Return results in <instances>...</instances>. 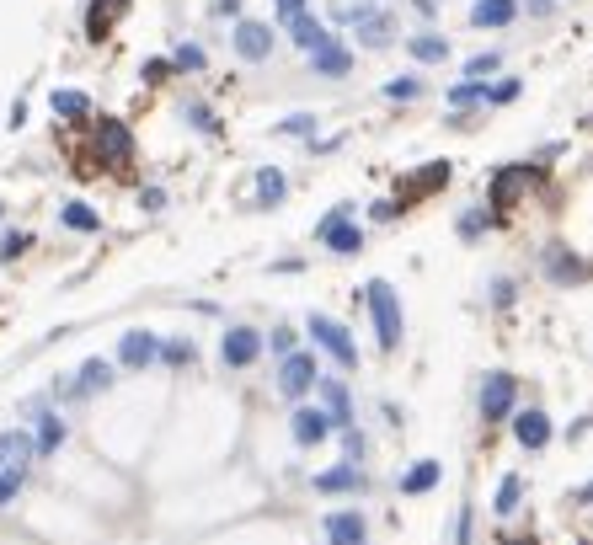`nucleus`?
Masks as SVG:
<instances>
[{
    "mask_svg": "<svg viewBox=\"0 0 593 545\" xmlns=\"http://www.w3.org/2000/svg\"><path fill=\"white\" fill-rule=\"evenodd\" d=\"M364 300H369V310H374V332H380V348L396 353V342H401V305H396V289H390L385 278H374V284L364 289Z\"/></svg>",
    "mask_w": 593,
    "mask_h": 545,
    "instance_id": "obj_1",
    "label": "nucleus"
},
{
    "mask_svg": "<svg viewBox=\"0 0 593 545\" xmlns=\"http://www.w3.org/2000/svg\"><path fill=\"white\" fill-rule=\"evenodd\" d=\"M310 337H316V342H321V348L337 358L342 369H358V348H353V332H348V326H342V321H332V316H321V310H316V316H310Z\"/></svg>",
    "mask_w": 593,
    "mask_h": 545,
    "instance_id": "obj_2",
    "label": "nucleus"
},
{
    "mask_svg": "<svg viewBox=\"0 0 593 545\" xmlns=\"http://www.w3.org/2000/svg\"><path fill=\"white\" fill-rule=\"evenodd\" d=\"M316 236L332 246L337 257H358V252H364V230L348 220V209H332V214H326V220L316 225Z\"/></svg>",
    "mask_w": 593,
    "mask_h": 545,
    "instance_id": "obj_3",
    "label": "nucleus"
},
{
    "mask_svg": "<svg viewBox=\"0 0 593 545\" xmlns=\"http://www.w3.org/2000/svg\"><path fill=\"white\" fill-rule=\"evenodd\" d=\"M316 353H284V369H278V396L300 401L310 385H316Z\"/></svg>",
    "mask_w": 593,
    "mask_h": 545,
    "instance_id": "obj_4",
    "label": "nucleus"
},
{
    "mask_svg": "<svg viewBox=\"0 0 593 545\" xmlns=\"http://www.w3.org/2000/svg\"><path fill=\"white\" fill-rule=\"evenodd\" d=\"M513 396H519L513 375H487L481 380V423H503V417L513 412Z\"/></svg>",
    "mask_w": 593,
    "mask_h": 545,
    "instance_id": "obj_5",
    "label": "nucleus"
},
{
    "mask_svg": "<svg viewBox=\"0 0 593 545\" xmlns=\"http://www.w3.org/2000/svg\"><path fill=\"white\" fill-rule=\"evenodd\" d=\"M257 353H262V332H252V326H230L225 342H220V358H225L230 369L257 364Z\"/></svg>",
    "mask_w": 593,
    "mask_h": 545,
    "instance_id": "obj_6",
    "label": "nucleus"
},
{
    "mask_svg": "<svg viewBox=\"0 0 593 545\" xmlns=\"http://www.w3.org/2000/svg\"><path fill=\"white\" fill-rule=\"evenodd\" d=\"M236 54L246 65H257V59L273 54V27L268 22H236Z\"/></svg>",
    "mask_w": 593,
    "mask_h": 545,
    "instance_id": "obj_7",
    "label": "nucleus"
},
{
    "mask_svg": "<svg viewBox=\"0 0 593 545\" xmlns=\"http://www.w3.org/2000/svg\"><path fill=\"white\" fill-rule=\"evenodd\" d=\"M33 433L27 428H11V433H0V471H27L33 465Z\"/></svg>",
    "mask_w": 593,
    "mask_h": 545,
    "instance_id": "obj_8",
    "label": "nucleus"
},
{
    "mask_svg": "<svg viewBox=\"0 0 593 545\" xmlns=\"http://www.w3.org/2000/svg\"><path fill=\"white\" fill-rule=\"evenodd\" d=\"M155 353H161V342H155L150 332H123V342H118V364L123 369H145V364H155Z\"/></svg>",
    "mask_w": 593,
    "mask_h": 545,
    "instance_id": "obj_9",
    "label": "nucleus"
},
{
    "mask_svg": "<svg viewBox=\"0 0 593 545\" xmlns=\"http://www.w3.org/2000/svg\"><path fill=\"white\" fill-rule=\"evenodd\" d=\"M513 439H519L524 449H545V444H551V417L535 412V407L519 412V417H513Z\"/></svg>",
    "mask_w": 593,
    "mask_h": 545,
    "instance_id": "obj_10",
    "label": "nucleus"
},
{
    "mask_svg": "<svg viewBox=\"0 0 593 545\" xmlns=\"http://www.w3.org/2000/svg\"><path fill=\"white\" fill-rule=\"evenodd\" d=\"M97 150H102V161L123 166V161H129V150H134V139H129L123 123H97Z\"/></svg>",
    "mask_w": 593,
    "mask_h": 545,
    "instance_id": "obj_11",
    "label": "nucleus"
},
{
    "mask_svg": "<svg viewBox=\"0 0 593 545\" xmlns=\"http://www.w3.org/2000/svg\"><path fill=\"white\" fill-rule=\"evenodd\" d=\"M321 396H326V417H332V428H353V401H348V385L342 380H316Z\"/></svg>",
    "mask_w": 593,
    "mask_h": 545,
    "instance_id": "obj_12",
    "label": "nucleus"
},
{
    "mask_svg": "<svg viewBox=\"0 0 593 545\" xmlns=\"http://www.w3.org/2000/svg\"><path fill=\"white\" fill-rule=\"evenodd\" d=\"M326 433H332V417H326V412H316V407H300V412H294V444H321L326 439Z\"/></svg>",
    "mask_w": 593,
    "mask_h": 545,
    "instance_id": "obj_13",
    "label": "nucleus"
},
{
    "mask_svg": "<svg viewBox=\"0 0 593 545\" xmlns=\"http://www.w3.org/2000/svg\"><path fill=\"white\" fill-rule=\"evenodd\" d=\"M326 540L332 545H364V513H326Z\"/></svg>",
    "mask_w": 593,
    "mask_h": 545,
    "instance_id": "obj_14",
    "label": "nucleus"
},
{
    "mask_svg": "<svg viewBox=\"0 0 593 545\" xmlns=\"http://www.w3.org/2000/svg\"><path fill=\"white\" fill-rule=\"evenodd\" d=\"M513 17H519V0H476V6H471L476 27H508Z\"/></svg>",
    "mask_w": 593,
    "mask_h": 545,
    "instance_id": "obj_15",
    "label": "nucleus"
},
{
    "mask_svg": "<svg viewBox=\"0 0 593 545\" xmlns=\"http://www.w3.org/2000/svg\"><path fill=\"white\" fill-rule=\"evenodd\" d=\"M289 33H294V43H300L305 54H321L326 43H332V33H326V27H321L316 17H305V11H300V17L289 22Z\"/></svg>",
    "mask_w": 593,
    "mask_h": 545,
    "instance_id": "obj_16",
    "label": "nucleus"
},
{
    "mask_svg": "<svg viewBox=\"0 0 593 545\" xmlns=\"http://www.w3.org/2000/svg\"><path fill=\"white\" fill-rule=\"evenodd\" d=\"M107 385H113V364H107V358H86L81 375H75V391L97 396V391H107Z\"/></svg>",
    "mask_w": 593,
    "mask_h": 545,
    "instance_id": "obj_17",
    "label": "nucleus"
},
{
    "mask_svg": "<svg viewBox=\"0 0 593 545\" xmlns=\"http://www.w3.org/2000/svg\"><path fill=\"white\" fill-rule=\"evenodd\" d=\"M123 6H129V0H97V6H91V17H86L91 43H102V38H107V27H113V22L123 17Z\"/></svg>",
    "mask_w": 593,
    "mask_h": 545,
    "instance_id": "obj_18",
    "label": "nucleus"
},
{
    "mask_svg": "<svg viewBox=\"0 0 593 545\" xmlns=\"http://www.w3.org/2000/svg\"><path fill=\"white\" fill-rule=\"evenodd\" d=\"M439 476H444V465L439 460H417L407 476H401V492H412V497H423L428 487H439Z\"/></svg>",
    "mask_w": 593,
    "mask_h": 545,
    "instance_id": "obj_19",
    "label": "nucleus"
},
{
    "mask_svg": "<svg viewBox=\"0 0 593 545\" xmlns=\"http://www.w3.org/2000/svg\"><path fill=\"white\" fill-rule=\"evenodd\" d=\"M284 193H289L284 171H278V166H262V171H257V204L273 209V204H284Z\"/></svg>",
    "mask_w": 593,
    "mask_h": 545,
    "instance_id": "obj_20",
    "label": "nucleus"
},
{
    "mask_svg": "<svg viewBox=\"0 0 593 545\" xmlns=\"http://www.w3.org/2000/svg\"><path fill=\"white\" fill-rule=\"evenodd\" d=\"M358 487H364V476L353 465H332V471L316 476V492H358Z\"/></svg>",
    "mask_w": 593,
    "mask_h": 545,
    "instance_id": "obj_21",
    "label": "nucleus"
},
{
    "mask_svg": "<svg viewBox=\"0 0 593 545\" xmlns=\"http://www.w3.org/2000/svg\"><path fill=\"white\" fill-rule=\"evenodd\" d=\"M59 444H65V423H59V417H49V412H38V439H33V449H38V455H54Z\"/></svg>",
    "mask_w": 593,
    "mask_h": 545,
    "instance_id": "obj_22",
    "label": "nucleus"
},
{
    "mask_svg": "<svg viewBox=\"0 0 593 545\" xmlns=\"http://www.w3.org/2000/svg\"><path fill=\"white\" fill-rule=\"evenodd\" d=\"M310 65H316L321 75H348V70H353V54L337 49V43H326L321 54H310Z\"/></svg>",
    "mask_w": 593,
    "mask_h": 545,
    "instance_id": "obj_23",
    "label": "nucleus"
},
{
    "mask_svg": "<svg viewBox=\"0 0 593 545\" xmlns=\"http://www.w3.org/2000/svg\"><path fill=\"white\" fill-rule=\"evenodd\" d=\"M49 107H54L59 118H86V113H91L86 91H54V97H49Z\"/></svg>",
    "mask_w": 593,
    "mask_h": 545,
    "instance_id": "obj_24",
    "label": "nucleus"
},
{
    "mask_svg": "<svg viewBox=\"0 0 593 545\" xmlns=\"http://www.w3.org/2000/svg\"><path fill=\"white\" fill-rule=\"evenodd\" d=\"M407 49H412V59H423V65H439V59H449V43H444V38H433V33L412 38Z\"/></svg>",
    "mask_w": 593,
    "mask_h": 545,
    "instance_id": "obj_25",
    "label": "nucleus"
},
{
    "mask_svg": "<svg viewBox=\"0 0 593 545\" xmlns=\"http://www.w3.org/2000/svg\"><path fill=\"white\" fill-rule=\"evenodd\" d=\"M519 182H524V166H503V177H497V188H492V204L508 209V198L519 193Z\"/></svg>",
    "mask_w": 593,
    "mask_h": 545,
    "instance_id": "obj_26",
    "label": "nucleus"
},
{
    "mask_svg": "<svg viewBox=\"0 0 593 545\" xmlns=\"http://www.w3.org/2000/svg\"><path fill=\"white\" fill-rule=\"evenodd\" d=\"M65 225L70 230H102V220H97V209H91V204H65Z\"/></svg>",
    "mask_w": 593,
    "mask_h": 545,
    "instance_id": "obj_27",
    "label": "nucleus"
},
{
    "mask_svg": "<svg viewBox=\"0 0 593 545\" xmlns=\"http://www.w3.org/2000/svg\"><path fill=\"white\" fill-rule=\"evenodd\" d=\"M417 91H423V81H417V75H396V81H385V97H390V102H412Z\"/></svg>",
    "mask_w": 593,
    "mask_h": 545,
    "instance_id": "obj_28",
    "label": "nucleus"
},
{
    "mask_svg": "<svg viewBox=\"0 0 593 545\" xmlns=\"http://www.w3.org/2000/svg\"><path fill=\"white\" fill-rule=\"evenodd\" d=\"M519 492H524V481L519 476H503V487H497V513H513V508H519Z\"/></svg>",
    "mask_w": 593,
    "mask_h": 545,
    "instance_id": "obj_29",
    "label": "nucleus"
},
{
    "mask_svg": "<svg viewBox=\"0 0 593 545\" xmlns=\"http://www.w3.org/2000/svg\"><path fill=\"white\" fill-rule=\"evenodd\" d=\"M449 102H455V107H471V102H487V86H476V81H471V75H465V81H460L455 91H449Z\"/></svg>",
    "mask_w": 593,
    "mask_h": 545,
    "instance_id": "obj_30",
    "label": "nucleus"
},
{
    "mask_svg": "<svg viewBox=\"0 0 593 545\" xmlns=\"http://www.w3.org/2000/svg\"><path fill=\"white\" fill-rule=\"evenodd\" d=\"M209 59H204V49H198V43H182L177 49V70H204Z\"/></svg>",
    "mask_w": 593,
    "mask_h": 545,
    "instance_id": "obj_31",
    "label": "nucleus"
},
{
    "mask_svg": "<svg viewBox=\"0 0 593 545\" xmlns=\"http://www.w3.org/2000/svg\"><path fill=\"white\" fill-rule=\"evenodd\" d=\"M22 481H27V471H0V503H11L22 492Z\"/></svg>",
    "mask_w": 593,
    "mask_h": 545,
    "instance_id": "obj_32",
    "label": "nucleus"
},
{
    "mask_svg": "<svg viewBox=\"0 0 593 545\" xmlns=\"http://www.w3.org/2000/svg\"><path fill=\"white\" fill-rule=\"evenodd\" d=\"M519 86H524V81H497V86H487V102H497V107H503V102H513V97H519Z\"/></svg>",
    "mask_w": 593,
    "mask_h": 545,
    "instance_id": "obj_33",
    "label": "nucleus"
},
{
    "mask_svg": "<svg viewBox=\"0 0 593 545\" xmlns=\"http://www.w3.org/2000/svg\"><path fill=\"white\" fill-rule=\"evenodd\" d=\"M545 268H551L556 284H561V278H583V268H577V262H561V252H551V262H545Z\"/></svg>",
    "mask_w": 593,
    "mask_h": 545,
    "instance_id": "obj_34",
    "label": "nucleus"
},
{
    "mask_svg": "<svg viewBox=\"0 0 593 545\" xmlns=\"http://www.w3.org/2000/svg\"><path fill=\"white\" fill-rule=\"evenodd\" d=\"M155 358H166V364H187V358H193V348H187V342L177 337V342H166V348L155 353Z\"/></svg>",
    "mask_w": 593,
    "mask_h": 545,
    "instance_id": "obj_35",
    "label": "nucleus"
},
{
    "mask_svg": "<svg viewBox=\"0 0 593 545\" xmlns=\"http://www.w3.org/2000/svg\"><path fill=\"white\" fill-rule=\"evenodd\" d=\"M497 70V54H476L471 65H465V75H471V81H481V75H492Z\"/></svg>",
    "mask_w": 593,
    "mask_h": 545,
    "instance_id": "obj_36",
    "label": "nucleus"
},
{
    "mask_svg": "<svg viewBox=\"0 0 593 545\" xmlns=\"http://www.w3.org/2000/svg\"><path fill=\"white\" fill-rule=\"evenodd\" d=\"M310 129H316V118H305V113H294V118L278 123V134H310Z\"/></svg>",
    "mask_w": 593,
    "mask_h": 545,
    "instance_id": "obj_37",
    "label": "nucleus"
},
{
    "mask_svg": "<svg viewBox=\"0 0 593 545\" xmlns=\"http://www.w3.org/2000/svg\"><path fill=\"white\" fill-rule=\"evenodd\" d=\"M262 348H273V353H294V332H289V326H278V332L262 342Z\"/></svg>",
    "mask_w": 593,
    "mask_h": 545,
    "instance_id": "obj_38",
    "label": "nucleus"
},
{
    "mask_svg": "<svg viewBox=\"0 0 593 545\" xmlns=\"http://www.w3.org/2000/svg\"><path fill=\"white\" fill-rule=\"evenodd\" d=\"M187 118H193L204 134H220V123H214V113H209V107H187Z\"/></svg>",
    "mask_w": 593,
    "mask_h": 545,
    "instance_id": "obj_39",
    "label": "nucleus"
},
{
    "mask_svg": "<svg viewBox=\"0 0 593 545\" xmlns=\"http://www.w3.org/2000/svg\"><path fill=\"white\" fill-rule=\"evenodd\" d=\"M471 513H476V508H460V519H455V545H471Z\"/></svg>",
    "mask_w": 593,
    "mask_h": 545,
    "instance_id": "obj_40",
    "label": "nucleus"
},
{
    "mask_svg": "<svg viewBox=\"0 0 593 545\" xmlns=\"http://www.w3.org/2000/svg\"><path fill=\"white\" fill-rule=\"evenodd\" d=\"M22 252H27V236H6V241H0V257H6V262L22 257Z\"/></svg>",
    "mask_w": 593,
    "mask_h": 545,
    "instance_id": "obj_41",
    "label": "nucleus"
},
{
    "mask_svg": "<svg viewBox=\"0 0 593 545\" xmlns=\"http://www.w3.org/2000/svg\"><path fill=\"white\" fill-rule=\"evenodd\" d=\"M305 11V0H278V22H294Z\"/></svg>",
    "mask_w": 593,
    "mask_h": 545,
    "instance_id": "obj_42",
    "label": "nucleus"
},
{
    "mask_svg": "<svg viewBox=\"0 0 593 545\" xmlns=\"http://www.w3.org/2000/svg\"><path fill=\"white\" fill-rule=\"evenodd\" d=\"M171 65H166V59H150V65H145V81H161V75H166Z\"/></svg>",
    "mask_w": 593,
    "mask_h": 545,
    "instance_id": "obj_43",
    "label": "nucleus"
},
{
    "mask_svg": "<svg viewBox=\"0 0 593 545\" xmlns=\"http://www.w3.org/2000/svg\"><path fill=\"white\" fill-rule=\"evenodd\" d=\"M214 11H220V17H236V11H241V0H220Z\"/></svg>",
    "mask_w": 593,
    "mask_h": 545,
    "instance_id": "obj_44",
    "label": "nucleus"
},
{
    "mask_svg": "<svg viewBox=\"0 0 593 545\" xmlns=\"http://www.w3.org/2000/svg\"><path fill=\"white\" fill-rule=\"evenodd\" d=\"M417 11H423V17H433V11H439V0H417Z\"/></svg>",
    "mask_w": 593,
    "mask_h": 545,
    "instance_id": "obj_45",
    "label": "nucleus"
},
{
    "mask_svg": "<svg viewBox=\"0 0 593 545\" xmlns=\"http://www.w3.org/2000/svg\"><path fill=\"white\" fill-rule=\"evenodd\" d=\"M583 503H593V481H588V487H583Z\"/></svg>",
    "mask_w": 593,
    "mask_h": 545,
    "instance_id": "obj_46",
    "label": "nucleus"
},
{
    "mask_svg": "<svg viewBox=\"0 0 593 545\" xmlns=\"http://www.w3.org/2000/svg\"><path fill=\"white\" fill-rule=\"evenodd\" d=\"M524 545H529V540H524Z\"/></svg>",
    "mask_w": 593,
    "mask_h": 545,
    "instance_id": "obj_47",
    "label": "nucleus"
}]
</instances>
